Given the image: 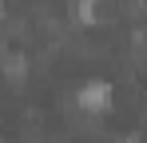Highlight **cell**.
<instances>
[{
    "label": "cell",
    "mask_w": 147,
    "mask_h": 143,
    "mask_svg": "<svg viewBox=\"0 0 147 143\" xmlns=\"http://www.w3.org/2000/svg\"><path fill=\"white\" fill-rule=\"evenodd\" d=\"M0 20H4V0H0Z\"/></svg>",
    "instance_id": "cell-3"
},
{
    "label": "cell",
    "mask_w": 147,
    "mask_h": 143,
    "mask_svg": "<svg viewBox=\"0 0 147 143\" xmlns=\"http://www.w3.org/2000/svg\"><path fill=\"white\" fill-rule=\"evenodd\" d=\"M4 80L12 84V88H20L28 80V56L24 52H12V56H4Z\"/></svg>",
    "instance_id": "cell-2"
},
{
    "label": "cell",
    "mask_w": 147,
    "mask_h": 143,
    "mask_svg": "<svg viewBox=\"0 0 147 143\" xmlns=\"http://www.w3.org/2000/svg\"><path fill=\"white\" fill-rule=\"evenodd\" d=\"M80 107L84 111H92V115H99V111H107L111 107V99H115V88L107 84V80H88L84 88H80Z\"/></svg>",
    "instance_id": "cell-1"
}]
</instances>
